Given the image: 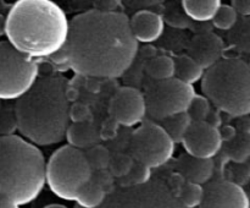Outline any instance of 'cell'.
I'll return each instance as SVG.
<instances>
[{
  "instance_id": "cell-1",
  "label": "cell",
  "mask_w": 250,
  "mask_h": 208,
  "mask_svg": "<svg viewBox=\"0 0 250 208\" xmlns=\"http://www.w3.org/2000/svg\"><path fill=\"white\" fill-rule=\"evenodd\" d=\"M62 51L68 66L77 75L117 78L133 64L138 43L126 15L95 9L71 20Z\"/></svg>"
},
{
  "instance_id": "cell-2",
  "label": "cell",
  "mask_w": 250,
  "mask_h": 208,
  "mask_svg": "<svg viewBox=\"0 0 250 208\" xmlns=\"http://www.w3.org/2000/svg\"><path fill=\"white\" fill-rule=\"evenodd\" d=\"M67 81L61 76H45L14 107L16 129L34 146H51L65 139L70 126Z\"/></svg>"
},
{
  "instance_id": "cell-3",
  "label": "cell",
  "mask_w": 250,
  "mask_h": 208,
  "mask_svg": "<svg viewBox=\"0 0 250 208\" xmlns=\"http://www.w3.org/2000/svg\"><path fill=\"white\" fill-rule=\"evenodd\" d=\"M70 21L50 0H20L6 16L5 36L27 58H48L60 53L68 37Z\"/></svg>"
},
{
  "instance_id": "cell-4",
  "label": "cell",
  "mask_w": 250,
  "mask_h": 208,
  "mask_svg": "<svg viewBox=\"0 0 250 208\" xmlns=\"http://www.w3.org/2000/svg\"><path fill=\"white\" fill-rule=\"evenodd\" d=\"M45 159L23 137H0V195L20 206L33 202L45 185Z\"/></svg>"
},
{
  "instance_id": "cell-5",
  "label": "cell",
  "mask_w": 250,
  "mask_h": 208,
  "mask_svg": "<svg viewBox=\"0 0 250 208\" xmlns=\"http://www.w3.org/2000/svg\"><path fill=\"white\" fill-rule=\"evenodd\" d=\"M202 91L220 112L234 117L247 116L250 113V70L239 58H222L205 70Z\"/></svg>"
},
{
  "instance_id": "cell-6",
  "label": "cell",
  "mask_w": 250,
  "mask_h": 208,
  "mask_svg": "<svg viewBox=\"0 0 250 208\" xmlns=\"http://www.w3.org/2000/svg\"><path fill=\"white\" fill-rule=\"evenodd\" d=\"M92 176L84 153L70 146L56 149L45 165V183L54 195L65 201H76Z\"/></svg>"
},
{
  "instance_id": "cell-7",
  "label": "cell",
  "mask_w": 250,
  "mask_h": 208,
  "mask_svg": "<svg viewBox=\"0 0 250 208\" xmlns=\"http://www.w3.org/2000/svg\"><path fill=\"white\" fill-rule=\"evenodd\" d=\"M39 66L7 41L0 42V100H17L37 82Z\"/></svg>"
},
{
  "instance_id": "cell-8",
  "label": "cell",
  "mask_w": 250,
  "mask_h": 208,
  "mask_svg": "<svg viewBox=\"0 0 250 208\" xmlns=\"http://www.w3.org/2000/svg\"><path fill=\"white\" fill-rule=\"evenodd\" d=\"M80 208V207H77ZM98 208H186L170 187L159 181L121 186L107 193Z\"/></svg>"
},
{
  "instance_id": "cell-9",
  "label": "cell",
  "mask_w": 250,
  "mask_h": 208,
  "mask_svg": "<svg viewBox=\"0 0 250 208\" xmlns=\"http://www.w3.org/2000/svg\"><path fill=\"white\" fill-rule=\"evenodd\" d=\"M195 94L193 86L186 85L177 78L154 82L144 94L146 114L160 122L168 117L185 114Z\"/></svg>"
},
{
  "instance_id": "cell-10",
  "label": "cell",
  "mask_w": 250,
  "mask_h": 208,
  "mask_svg": "<svg viewBox=\"0 0 250 208\" xmlns=\"http://www.w3.org/2000/svg\"><path fill=\"white\" fill-rule=\"evenodd\" d=\"M175 146L160 124L146 121L132 135L131 157L149 169L160 168L172 158Z\"/></svg>"
},
{
  "instance_id": "cell-11",
  "label": "cell",
  "mask_w": 250,
  "mask_h": 208,
  "mask_svg": "<svg viewBox=\"0 0 250 208\" xmlns=\"http://www.w3.org/2000/svg\"><path fill=\"white\" fill-rule=\"evenodd\" d=\"M109 114L116 124L133 127L141 124L146 115L144 94L133 87H121L112 95Z\"/></svg>"
},
{
  "instance_id": "cell-12",
  "label": "cell",
  "mask_w": 250,
  "mask_h": 208,
  "mask_svg": "<svg viewBox=\"0 0 250 208\" xmlns=\"http://www.w3.org/2000/svg\"><path fill=\"white\" fill-rule=\"evenodd\" d=\"M220 130L207 121L192 122L182 139L188 156L199 159H212L222 147Z\"/></svg>"
},
{
  "instance_id": "cell-13",
  "label": "cell",
  "mask_w": 250,
  "mask_h": 208,
  "mask_svg": "<svg viewBox=\"0 0 250 208\" xmlns=\"http://www.w3.org/2000/svg\"><path fill=\"white\" fill-rule=\"evenodd\" d=\"M204 187L198 208H249L247 192L239 184L226 179H215Z\"/></svg>"
},
{
  "instance_id": "cell-14",
  "label": "cell",
  "mask_w": 250,
  "mask_h": 208,
  "mask_svg": "<svg viewBox=\"0 0 250 208\" xmlns=\"http://www.w3.org/2000/svg\"><path fill=\"white\" fill-rule=\"evenodd\" d=\"M225 43L212 32L199 33L190 41L188 56L193 59L203 70H208L222 59Z\"/></svg>"
},
{
  "instance_id": "cell-15",
  "label": "cell",
  "mask_w": 250,
  "mask_h": 208,
  "mask_svg": "<svg viewBox=\"0 0 250 208\" xmlns=\"http://www.w3.org/2000/svg\"><path fill=\"white\" fill-rule=\"evenodd\" d=\"M128 20L129 28L137 43H153L158 41L165 31L163 16L154 11L141 10Z\"/></svg>"
},
{
  "instance_id": "cell-16",
  "label": "cell",
  "mask_w": 250,
  "mask_h": 208,
  "mask_svg": "<svg viewBox=\"0 0 250 208\" xmlns=\"http://www.w3.org/2000/svg\"><path fill=\"white\" fill-rule=\"evenodd\" d=\"M176 169L185 181L203 186L211 181L215 173V163L212 159H199L185 154L178 158Z\"/></svg>"
},
{
  "instance_id": "cell-17",
  "label": "cell",
  "mask_w": 250,
  "mask_h": 208,
  "mask_svg": "<svg viewBox=\"0 0 250 208\" xmlns=\"http://www.w3.org/2000/svg\"><path fill=\"white\" fill-rule=\"evenodd\" d=\"M65 139L67 146L83 152V149L87 151L99 144L100 134L93 122H72L66 131Z\"/></svg>"
},
{
  "instance_id": "cell-18",
  "label": "cell",
  "mask_w": 250,
  "mask_h": 208,
  "mask_svg": "<svg viewBox=\"0 0 250 208\" xmlns=\"http://www.w3.org/2000/svg\"><path fill=\"white\" fill-rule=\"evenodd\" d=\"M221 2L219 0H208V1H194L185 0L182 1V9L186 16L197 22H208L214 19L217 9Z\"/></svg>"
},
{
  "instance_id": "cell-19",
  "label": "cell",
  "mask_w": 250,
  "mask_h": 208,
  "mask_svg": "<svg viewBox=\"0 0 250 208\" xmlns=\"http://www.w3.org/2000/svg\"><path fill=\"white\" fill-rule=\"evenodd\" d=\"M175 60V78L188 86L200 81L205 71L188 55H181Z\"/></svg>"
},
{
  "instance_id": "cell-20",
  "label": "cell",
  "mask_w": 250,
  "mask_h": 208,
  "mask_svg": "<svg viewBox=\"0 0 250 208\" xmlns=\"http://www.w3.org/2000/svg\"><path fill=\"white\" fill-rule=\"evenodd\" d=\"M146 71L154 82L175 78V60L167 55L154 56L146 63Z\"/></svg>"
},
{
  "instance_id": "cell-21",
  "label": "cell",
  "mask_w": 250,
  "mask_h": 208,
  "mask_svg": "<svg viewBox=\"0 0 250 208\" xmlns=\"http://www.w3.org/2000/svg\"><path fill=\"white\" fill-rule=\"evenodd\" d=\"M106 195L104 188L92 179L78 193L75 202H77V207L80 208H98L104 202Z\"/></svg>"
},
{
  "instance_id": "cell-22",
  "label": "cell",
  "mask_w": 250,
  "mask_h": 208,
  "mask_svg": "<svg viewBox=\"0 0 250 208\" xmlns=\"http://www.w3.org/2000/svg\"><path fill=\"white\" fill-rule=\"evenodd\" d=\"M192 120L189 119L187 114H180L176 116L168 117V119L161 121V127L165 130L166 134L168 135L173 143H182V139L185 135L187 134L188 129H189Z\"/></svg>"
},
{
  "instance_id": "cell-23",
  "label": "cell",
  "mask_w": 250,
  "mask_h": 208,
  "mask_svg": "<svg viewBox=\"0 0 250 208\" xmlns=\"http://www.w3.org/2000/svg\"><path fill=\"white\" fill-rule=\"evenodd\" d=\"M204 187L197 184L183 181L177 192V198L186 208H198L203 200Z\"/></svg>"
},
{
  "instance_id": "cell-24",
  "label": "cell",
  "mask_w": 250,
  "mask_h": 208,
  "mask_svg": "<svg viewBox=\"0 0 250 208\" xmlns=\"http://www.w3.org/2000/svg\"><path fill=\"white\" fill-rule=\"evenodd\" d=\"M84 153L85 159H87L88 164H89L90 169L93 171H100V170H107L109 166L110 158H111V153L106 147L102 146V144H95L92 148L87 149Z\"/></svg>"
},
{
  "instance_id": "cell-25",
  "label": "cell",
  "mask_w": 250,
  "mask_h": 208,
  "mask_svg": "<svg viewBox=\"0 0 250 208\" xmlns=\"http://www.w3.org/2000/svg\"><path fill=\"white\" fill-rule=\"evenodd\" d=\"M133 165L134 161L131 157V154L116 153L114 156H111V158H110L107 171H109L112 178L124 179L125 176L128 175V173L131 171Z\"/></svg>"
},
{
  "instance_id": "cell-26",
  "label": "cell",
  "mask_w": 250,
  "mask_h": 208,
  "mask_svg": "<svg viewBox=\"0 0 250 208\" xmlns=\"http://www.w3.org/2000/svg\"><path fill=\"white\" fill-rule=\"evenodd\" d=\"M211 104L204 95L195 94L190 102L186 114L189 116L192 122L207 121L209 115L211 114Z\"/></svg>"
},
{
  "instance_id": "cell-27",
  "label": "cell",
  "mask_w": 250,
  "mask_h": 208,
  "mask_svg": "<svg viewBox=\"0 0 250 208\" xmlns=\"http://www.w3.org/2000/svg\"><path fill=\"white\" fill-rule=\"evenodd\" d=\"M237 19H238V15L236 14L231 5L221 4L211 21L216 28L221 29V31H229V29L233 28L234 24L237 23Z\"/></svg>"
},
{
  "instance_id": "cell-28",
  "label": "cell",
  "mask_w": 250,
  "mask_h": 208,
  "mask_svg": "<svg viewBox=\"0 0 250 208\" xmlns=\"http://www.w3.org/2000/svg\"><path fill=\"white\" fill-rule=\"evenodd\" d=\"M150 176H151L150 169L146 168V165H142V164L136 163V162H134V165L132 166L128 175L125 176V178L122 179L124 183L121 184V186L144 185V184L150 181Z\"/></svg>"
},
{
  "instance_id": "cell-29",
  "label": "cell",
  "mask_w": 250,
  "mask_h": 208,
  "mask_svg": "<svg viewBox=\"0 0 250 208\" xmlns=\"http://www.w3.org/2000/svg\"><path fill=\"white\" fill-rule=\"evenodd\" d=\"M73 122H92V115L89 109L82 103H76L70 107V121Z\"/></svg>"
},
{
  "instance_id": "cell-30",
  "label": "cell",
  "mask_w": 250,
  "mask_h": 208,
  "mask_svg": "<svg viewBox=\"0 0 250 208\" xmlns=\"http://www.w3.org/2000/svg\"><path fill=\"white\" fill-rule=\"evenodd\" d=\"M232 7L237 15H242L246 17L250 15V1L248 0H236L232 2Z\"/></svg>"
},
{
  "instance_id": "cell-31",
  "label": "cell",
  "mask_w": 250,
  "mask_h": 208,
  "mask_svg": "<svg viewBox=\"0 0 250 208\" xmlns=\"http://www.w3.org/2000/svg\"><path fill=\"white\" fill-rule=\"evenodd\" d=\"M219 132H220V136H221L222 142L224 141L231 142V141H233L234 137H236V130L231 126H225L224 129Z\"/></svg>"
},
{
  "instance_id": "cell-32",
  "label": "cell",
  "mask_w": 250,
  "mask_h": 208,
  "mask_svg": "<svg viewBox=\"0 0 250 208\" xmlns=\"http://www.w3.org/2000/svg\"><path fill=\"white\" fill-rule=\"evenodd\" d=\"M0 208H20V207L17 205H15L12 201H10L9 198L0 195Z\"/></svg>"
},
{
  "instance_id": "cell-33",
  "label": "cell",
  "mask_w": 250,
  "mask_h": 208,
  "mask_svg": "<svg viewBox=\"0 0 250 208\" xmlns=\"http://www.w3.org/2000/svg\"><path fill=\"white\" fill-rule=\"evenodd\" d=\"M5 31H6V17L0 14V37L5 36Z\"/></svg>"
},
{
  "instance_id": "cell-34",
  "label": "cell",
  "mask_w": 250,
  "mask_h": 208,
  "mask_svg": "<svg viewBox=\"0 0 250 208\" xmlns=\"http://www.w3.org/2000/svg\"><path fill=\"white\" fill-rule=\"evenodd\" d=\"M44 208H68V207H66V206L63 205H59V203H53V205L45 206Z\"/></svg>"
},
{
  "instance_id": "cell-35",
  "label": "cell",
  "mask_w": 250,
  "mask_h": 208,
  "mask_svg": "<svg viewBox=\"0 0 250 208\" xmlns=\"http://www.w3.org/2000/svg\"><path fill=\"white\" fill-rule=\"evenodd\" d=\"M0 108H1V104H0Z\"/></svg>"
}]
</instances>
